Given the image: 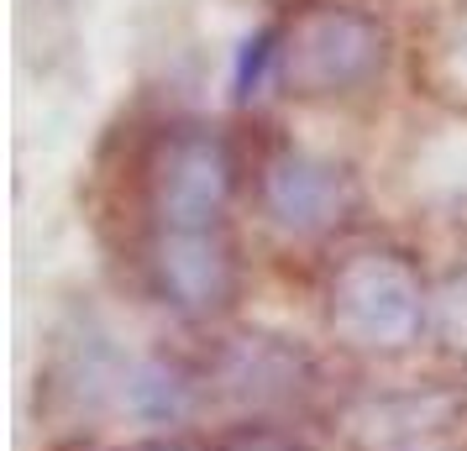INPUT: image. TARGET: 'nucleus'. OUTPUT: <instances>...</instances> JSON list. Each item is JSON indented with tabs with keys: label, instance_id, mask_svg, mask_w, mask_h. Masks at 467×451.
<instances>
[{
	"label": "nucleus",
	"instance_id": "1",
	"mask_svg": "<svg viewBox=\"0 0 467 451\" xmlns=\"http://www.w3.org/2000/svg\"><path fill=\"white\" fill-rule=\"evenodd\" d=\"M389 58V26L358 5H310L284 26L278 79L295 95H352L373 85Z\"/></svg>",
	"mask_w": 467,
	"mask_h": 451
},
{
	"label": "nucleus",
	"instance_id": "2",
	"mask_svg": "<svg viewBox=\"0 0 467 451\" xmlns=\"http://www.w3.org/2000/svg\"><path fill=\"white\" fill-rule=\"evenodd\" d=\"M331 325L341 342L368 352H400L425 325V283L415 262L389 247L352 252L331 273Z\"/></svg>",
	"mask_w": 467,
	"mask_h": 451
},
{
	"label": "nucleus",
	"instance_id": "3",
	"mask_svg": "<svg viewBox=\"0 0 467 451\" xmlns=\"http://www.w3.org/2000/svg\"><path fill=\"white\" fill-rule=\"evenodd\" d=\"M232 148L215 127H179L152 152V215L163 231H215L232 200Z\"/></svg>",
	"mask_w": 467,
	"mask_h": 451
},
{
	"label": "nucleus",
	"instance_id": "4",
	"mask_svg": "<svg viewBox=\"0 0 467 451\" xmlns=\"http://www.w3.org/2000/svg\"><path fill=\"white\" fill-rule=\"evenodd\" d=\"M352 200V184L337 163H326L316 152H278L263 169V205L284 231L295 237H320L331 231Z\"/></svg>",
	"mask_w": 467,
	"mask_h": 451
},
{
	"label": "nucleus",
	"instance_id": "5",
	"mask_svg": "<svg viewBox=\"0 0 467 451\" xmlns=\"http://www.w3.org/2000/svg\"><path fill=\"white\" fill-rule=\"evenodd\" d=\"M152 273L184 315H211L236 294V258L221 231H163L152 247Z\"/></svg>",
	"mask_w": 467,
	"mask_h": 451
},
{
	"label": "nucleus",
	"instance_id": "6",
	"mask_svg": "<svg viewBox=\"0 0 467 451\" xmlns=\"http://www.w3.org/2000/svg\"><path fill=\"white\" fill-rule=\"evenodd\" d=\"M310 378V363L284 336H232L215 357V384L242 405H284Z\"/></svg>",
	"mask_w": 467,
	"mask_h": 451
},
{
	"label": "nucleus",
	"instance_id": "7",
	"mask_svg": "<svg viewBox=\"0 0 467 451\" xmlns=\"http://www.w3.org/2000/svg\"><path fill=\"white\" fill-rule=\"evenodd\" d=\"M121 405L137 420H148V425H173V420H184L194 409V384L184 367L163 363V357H148V363L121 373Z\"/></svg>",
	"mask_w": 467,
	"mask_h": 451
},
{
	"label": "nucleus",
	"instance_id": "8",
	"mask_svg": "<svg viewBox=\"0 0 467 451\" xmlns=\"http://www.w3.org/2000/svg\"><path fill=\"white\" fill-rule=\"evenodd\" d=\"M284 64V26H257L236 53V100H253Z\"/></svg>",
	"mask_w": 467,
	"mask_h": 451
},
{
	"label": "nucleus",
	"instance_id": "9",
	"mask_svg": "<svg viewBox=\"0 0 467 451\" xmlns=\"http://www.w3.org/2000/svg\"><path fill=\"white\" fill-rule=\"evenodd\" d=\"M436 331L446 336V346H467V268H457L436 294Z\"/></svg>",
	"mask_w": 467,
	"mask_h": 451
},
{
	"label": "nucleus",
	"instance_id": "10",
	"mask_svg": "<svg viewBox=\"0 0 467 451\" xmlns=\"http://www.w3.org/2000/svg\"><path fill=\"white\" fill-rule=\"evenodd\" d=\"M221 451H310L299 436H289V430L278 425H236L226 441H221Z\"/></svg>",
	"mask_w": 467,
	"mask_h": 451
},
{
	"label": "nucleus",
	"instance_id": "11",
	"mask_svg": "<svg viewBox=\"0 0 467 451\" xmlns=\"http://www.w3.org/2000/svg\"><path fill=\"white\" fill-rule=\"evenodd\" d=\"M451 64H457V74L467 79V16L457 22V43H451Z\"/></svg>",
	"mask_w": 467,
	"mask_h": 451
},
{
	"label": "nucleus",
	"instance_id": "12",
	"mask_svg": "<svg viewBox=\"0 0 467 451\" xmlns=\"http://www.w3.org/2000/svg\"><path fill=\"white\" fill-rule=\"evenodd\" d=\"M152 451H194V446H152Z\"/></svg>",
	"mask_w": 467,
	"mask_h": 451
}]
</instances>
